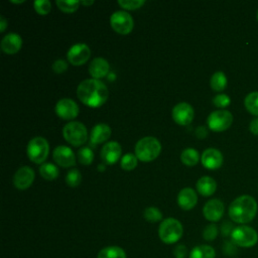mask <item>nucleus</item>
I'll list each match as a JSON object with an SVG mask.
<instances>
[{
  "instance_id": "43",
  "label": "nucleus",
  "mask_w": 258,
  "mask_h": 258,
  "mask_svg": "<svg viewBox=\"0 0 258 258\" xmlns=\"http://www.w3.org/2000/svg\"><path fill=\"white\" fill-rule=\"evenodd\" d=\"M7 23H8L7 19H6L3 15H1V16H0V31H1V32H3V31L5 30V28H6V26H7Z\"/></svg>"
},
{
  "instance_id": "36",
  "label": "nucleus",
  "mask_w": 258,
  "mask_h": 258,
  "mask_svg": "<svg viewBox=\"0 0 258 258\" xmlns=\"http://www.w3.org/2000/svg\"><path fill=\"white\" fill-rule=\"evenodd\" d=\"M145 3L144 0H118V4L126 10H135Z\"/></svg>"
},
{
  "instance_id": "15",
  "label": "nucleus",
  "mask_w": 258,
  "mask_h": 258,
  "mask_svg": "<svg viewBox=\"0 0 258 258\" xmlns=\"http://www.w3.org/2000/svg\"><path fill=\"white\" fill-rule=\"evenodd\" d=\"M53 160L61 167H71L76 164V156L73 150L64 145H59L53 149Z\"/></svg>"
},
{
  "instance_id": "32",
  "label": "nucleus",
  "mask_w": 258,
  "mask_h": 258,
  "mask_svg": "<svg viewBox=\"0 0 258 258\" xmlns=\"http://www.w3.org/2000/svg\"><path fill=\"white\" fill-rule=\"evenodd\" d=\"M78 160L84 164L89 165L94 160V152L90 147H82L78 151Z\"/></svg>"
},
{
  "instance_id": "4",
  "label": "nucleus",
  "mask_w": 258,
  "mask_h": 258,
  "mask_svg": "<svg viewBox=\"0 0 258 258\" xmlns=\"http://www.w3.org/2000/svg\"><path fill=\"white\" fill-rule=\"evenodd\" d=\"M183 227L174 218H166L161 221L158 227V237L164 244H174L182 237Z\"/></svg>"
},
{
  "instance_id": "26",
  "label": "nucleus",
  "mask_w": 258,
  "mask_h": 258,
  "mask_svg": "<svg viewBox=\"0 0 258 258\" xmlns=\"http://www.w3.org/2000/svg\"><path fill=\"white\" fill-rule=\"evenodd\" d=\"M211 88L216 92H221L227 87V77L222 71L213 74L210 80Z\"/></svg>"
},
{
  "instance_id": "47",
  "label": "nucleus",
  "mask_w": 258,
  "mask_h": 258,
  "mask_svg": "<svg viewBox=\"0 0 258 258\" xmlns=\"http://www.w3.org/2000/svg\"><path fill=\"white\" fill-rule=\"evenodd\" d=\"M256 17H257V20H258V11H257V16Z\"/></svg>"
},
{
  "instance_id": "9",
  "label": "nucleus",
  "mask_w": 258,
  "mask_h": 258,
  "mask_svg": "<svg viewBox=\"0 0 258 258\" xmlns=\"http://www.w3.org/2000/svg\"><path fill=\"white\" fill-rule=\"evenodd\" d=\"M110 25L114 31L119 34L125 35L132 31L134 21L132 16L128 12L118 10L112 13L110 17Z\"/></svg>"
},
{
  "instance_id": "23",
  "label": "nucleus",
  "mask_w": 258,
  "mask_h": 258,
  "mask_svg": "<svg viewBox=\"0 0 258 258\" xmlns=\"http://www.w3.org/2000/svg\"><path fill=\"white\" fill-rule=\"evenodd\" d=\"M188 258H216V251L210 245H198L190 250Z\"/></svg>"
},
{
  "instance_id": "35",
  "label": "nucleus",
  "mask_w": 258,
  "mask_h": 258,
  "mask_svg": "<svg viewBox=\"0 0 258 258\" xmlns=\"http://www.w3.org/2000/svg\"><path fill=\"white\" fill-rule=\"evenodd\" d=\"M33 7L38 14L45 15L50 11L51 4L48 0H36L33 2Z\"/></svg>"
},
{
  "instance_id": "41",
  "label": "nucleus",
  "mask_w": 258,
  "mask_h": 258,
  "mask_svg": "<svg viewBox=\"0 0 258 258\" xmlns=\"http://www.w3.org/2000/svg\"><path fill=\"white\" fill-rule=\"evenodd\" d=\"M196 136L200 139H203L205 138L207 135H208V130L205 126H199L197 129H196Z\"/></svg>"
},
{
  "instance_id": "39",
  "label": "nucleus",
  "mask_w": 258,
  "mask_h": 258,
  "mask_svg": "<svg viewBox=\"0 0 258 258\" xmlns=\"http://www.w3.org/2000/svg\"><path fill=\"white\" fill-rule=\"evenodd\" d=\"M68 69V63L63 59H56L52 63V70L55 74H62Z\"/></svg>"
},
{
  "instance_id": "17",
  "label": "nucleus",
  "mask_w": 258,
  "mask_h": 258,
  "mask_svg": "<svg viewBox=\"0 0 258 258\" xmlns=\"http://www.w3.org/2000/svg\"><path fill=\"white\" fill-rule=\"evenodd\" d=\"M122 148L117 141L107 142L101 149V158L107 164H115L121 157Z\"/></svg>"
},
{
  "instance_id": "27",
  "label": "nucleus",
  "mask_w": 258,
  "mask_h": 258,
  "mask_svg": "<svg viewBox=\"0 0 258 258\" xmlns=\"http://www.w3.org/2000/svg\"><path fill=\"white\" fill-rule=\"evenodd\" d=\"M40 175L46 180H53L58 176V168L52 163H42L39 167Z\"/></svg>"
},
{
  "instance_id": "33",
  "label": "nucleus",
  "mask_w": 258,
  "mask_h": 258,
  "mask_svg": "<svg viewBox=\"0 0 258 258\" xmlns=\"http://www.w3.org/2000/svg\"><path fill=\"white\" fill-rule=\"evenodd\" d=\"M82 181V174L78 169H70L66 176V182L71 187L78 186Z\"/></svg>"
},
{
  "instance_id": "11",
  "label": "nucleus",
  "mask_w": 258,
  "mask_h": 258,
  "mask_svg": "<svg viewBox=\"0 0 258 258\" xmlns=\"http://www.w3.org/2000/svg\"><path fill=\"white\" fill-rule=\"evenodd\" d=\"M173 121L181 126L188 125L194 117H195V111L191 105H189L186 102H180L176 104L171 112Z\"/></svg>"
},
{
  "instance_id": "46",
  "label": "nucleus",
  "mask_w": 258,
  "mask_h": 258,
  "mask_svg": "<svg viewBox=\"0 0 258 258\" xmlns=\"http://www.w3.org/2000/svg\"><path fill=\"white\" fill-rule=\"evenodd\" d=\"M99 168H100V170H101V171H102V170H104V169H105V167H104V166H103V165H102V164H100V165H99Z\"/></svg>"
},
{
  "instance_id": "45",
  "label": "nucleus",
  "mask_w": 258,
  "mask_h": 258,
  "mask_svg": "<svg viewBox=\"0 0 258 258\" xmlns=\"http://www.w3.org/2000/svg\"><path fill=\"white\" fill-rule=\"evenodd\" d=\"M24 1L21 0V1H14V0H11V3H15V4H20V3H23Z\"/></svg>"
},
{
  "instance_id": "24",
  "label": "nucleus",
  "mask_w": 258,
  "mask_h": 258,
  "mask_svg": "<svg viewBox=\"0 0 258 258\" xmlns=\"http://www.w3.org/2000/svg\"><path fill=\"white\" fill-rule=\"evenodd\" d=\"M97 258H127V256L123 248L114 245L102 248L99 251Z\"/></svg>"
},
{
  "instance_id": "38",
  "label": "nucleus",
  "mask_w": 258,
  "mask_h": 258,
  "mask_svg": "<svg viewBox=\"0 0 258 258\" xmlns=\"http://www.w3.org/2000/svg\"><path fill=\"white\" fill-rule=\"evenodd\" d=\"M173 256L174 258H185L187 255H189L187 248L183 244H178L173 248Z\"/></svg>"
},
{
  "instance_id": "5",
  "label": "nucleus",
  "mask_w": 258,
  "mask_h": 258,
  "mask_svg": "<svg viewBox=\"0 0 258 258\" xmlns=\"http://www.w3.org/2000/svg\"><path fill=\"white\" fill-rule=\"evenodd\" d=\"M231 242L242 248H251L258 242V234L253 228L241 225L235 227L231 233Z\"/></svg>"
},
{
  "instance_id": "3",
  "label": "nucleus",
  "mask_w": 258,
  "mask_h": 258,
  "mask_svg": "<svg viewBox=\"0 0 258 258\" xmlns=\"http://www.w3.org/2000/svg\"><path fill=\"white\" fill-rule=\"evenodd\" d=\"M134 151L140 161L149 162L159 155L161 152V144L155 137L146 136L137 141Z\"/></svg>"
},
{
  "instance_id": "2",
  "label": "nucleus",
  "mask_w": 258,
  "mask_h": 258,
  "mask_svg": "<svg viewBox=\"0 0 258 258\" xmlns=\"http://www.w3.org/2000/svg\"><path fill=\"white\" fill-rule=\"evenodd\" d=\"M258 210L255 199L249 195L236 198L229 206L230 219L238 224L250 223L256 216Z\"/></svg>"
},
{
  "instance_id": "40",
  "label": "nucleus",
  "mask_w": 258,
  "mask_h": 258,
  "mask_svg": "<svg viewBox=\"0 0 258 258\" xmlns=\"http://www.w3.org/2000/svg\"><path fill=\"white\" fill-rule=\"evenodd\" d=\"M233 230H234L233 224L230 223V222H228V221H225V222L222 224V226H221V232H222V234H223L224 236H228V235L231 236V233H232Z\"/></svg>"
},
{
  "instance_id": "37",
  "label": "nucleus",
  "mask_w": 258,
  "mask_h": 258,
  "mask_svg": "<svg viewBox=\"0 0 258 258\" xmlns=\"http://www.w3.org/2000/svg\"><path fill=\"white\" fill-rule=\"evenodd\" d=\"M213 103L216 107L223 109V108H226L230 105L231 99L226 94H219V95L215 96V98L213 99Z\"/></svg>"
},
{
  "instance_id": "44",
  "label": "nucleus",
  "mask_w": 258,
  "mask_h": 258,
  "mask_svg": "<svg viewBox=\"0 0 258 258\" xmlns=\"http://www.w3.org/2000/svg\"><path fill=\"white\" fill-rule=\"evenodd\" d=\"M80 2H81L82 5H86V6H90V5H92V4L94 3L93 0H90V1H85V0H83V1H80Z\"/></svg>"
},
{
  "instance_id": "1",
  "label": "nucleus",
  "mask_w": 258,
  "mask_h": 258,
  "mask_svg": "<svg viewBox=\"0 0 258 258\" xmlns=\"http://www.w3.org/2000/svg\"><path fill=\"white\" fill-rule=\"evenodd\" d=\"M77 96L84 105L91 108H98L105 104L109 92L102 81L87 79L79 84L77 88Z\"/></svg>"
},
{
  "instance_id": "10",
  "label": "nucleus",
  "mask_w": 258,
  "mask_h": 258,
  "mask_svg": "<svg viewBox=\"0 0 258 258\" xmlns=\"http://www.w3.org/2000/svg\"><path fill=\"white\" fill-rule=\"evenodd\" d=\"M79 106L78 104L70 99V98H63L60 99L55 107H54V112L55 114L64 120H73L79 115Z\"/></svg>"
},
{
  "instance_id": "28",
  "label": "nucleus",
  "mask_w": 258,
  "mask_h": 258,
  "mask_svg": "<svg viewBox=\"0 0 258 258\" xmlns=\"http://www.w3.org/2000/svg\"><path fill=\"white\" fill-rule=\"evenodd\" d=\"M244 105L249 113L258 116V92L249 93L244 99Z\"/></svg>"
},
{
  "instance_id": "8",
  "label": "nucleus",
  "mask_w": 258,
  "mask_h": 258,
  "mask_svg": "<svg viewBox=\"0 0 258 258\" xmlns=\"http://www.w3.org/2000/svg\"><path fill=\"white\" fill-rule=\"evenodd\" d=\"M233 123V115L228 110H217L212 112L207 118L209 129L214 132L227 130Z\"/></svg>"
},
{
  "instance_id": "13",
  "label": "nucleus",
  "mask_w": 258,
  "mask_h": 258,
  "mask_svg": "<svg viewBox=\"0 0 258 258\" xmlns=\"http://www.w3.org/2000/svg\"><path fill=\"white\" fill-rule=\"evenodd\" d=\"M225 212L224 204L219 199H212L208 201L203 208V215L206 220L210 222H218L221 220Z\"/></svg>"
},
{
  "instance_id": "31",
  "label": "nucleus",
  "mask_w": 258,
  "mask_h": 258,
  "mask_svg": "<svg viewBox=\"0 0 258 258\" xmlns=\"http://www.w3.org/2000/svg\"><path fill=\"white\" fill-rule=\"evenodd\" d=\"M143 217L149 223H156L162 220V213L156 207H148L144 210Z\"/></svg>"
},
{
  "instance_id": "25",
  "label": "nucleus",
  "mask_w": 258,
  "mask_h": 258,
  "mask_svg": "<svg viewBox=\"0 0 258 258\" xmlns=\"http://www.w3.org/2000/svg\"><path fill=\"white\" fill-rule=\"evenodd\" d=\"M180 160L184 165L194 166L200 161V154L198 150L194 148H185L180 154Z\"/></svg>"
},
{
  "instance_id": "6",
  "label": "nucleus",
  "mask_w": 258,
  "mask_h": 258,
  "mask_svg": "<svg viewBox=\"0 0 258 258\" xmlns=\"http://www.w3.org/2000/svg\"><path fill=\"white\" fill-rule=\"evenodd\" d=\"M62 136L68 143L74 146H80L87 141L88 131L83 123L71 121L63 126Z\"/></svg>"
},
{
  "instance_id": "21",
  "label": "nucleus",
  "mask_w": 258,
  "mask_h": 258,
  "mask_svg": "<svg viewBox=\"0 0 258 258\" xmlns=\"http://www.w3.org/2000/svg\"><path fill=\"white\" fill-rule=\"evenodd\" d=\"M111 128L105 123L95 125L90 133V140L93 144H99L105 142L111 136Z\"/></svg>"
},
{
  "instance_id": "20",
  "label": "nucleus",
  "mask_w": 258,
  "mask_h": 258,
  "mask_svg": "<svg viewBox=\"0 0 258 258\" xmlns=\"http://www.w3.org/2000/svg\"><path fill=\"white\" fill-rule=\"evenodd\" d=\"M109 62L103 57H95L89 64V73L93 79L99 80L109 74Z\"/></svg>"
},
{
  "instance_id": "14",
  "label": "nucleus",
  "mask_w": 258,
  "mask_h": 258,
  "mask_svg": "<svg viewBox=\"0 0 258 258\" xmlns=\"http://www.w3.org/2000/svg\"><path fill=\"white\" fill-rule=\"evenodd\" d=\"M34 177V170L30 166H21L13 176V184L18 189H26L32 184Z\"/></svg>"
},
{
  "instance_id": "16",
  "label": "nucleus",
  "mask_w": 258,
  "mask_h": 258,
  "mask_svg": "<svg viewBox=\"0 0 258 258\" xmlns=\"http://www.w3.org/2000/svg\"><path fill=\"white\" fill-rule=\"evenodd\" d=\"M223 160L224 158L222 152L216 148L206 149L201 157V161L204 167L211 170H215L221 167L223 164Z\"/></svg>"
},
{
  "instance_id": "42",
  "label": "nucleus",
  "mask_w": 258,
  "mask_h": 258,
  "mask_svg": "<svg viewBox=\"0 0 258 258\" xmlns=\"http://www.w3.org/2000/svg\"><path fill=\"white\" fill-rule=\"evenodd\" d=\"M249 129L252 134L258 135V118H254L251 120L249 124Z\"/></svg>"
},
{
  "instance_id": "19",
  "label": "nucleus",
  "mask_w": 258,
  "mask_h": 258,
  "mask_svg": "<svg viewBox=\"0 0 258 258\" xmlns=\"http://www.w3.org/2000/svg\"><path fill=\"white\" fill-rule=\"evenodd\" d=\"M176 201L180 209L189 211L196 207L198 203V196L191 187H184L178 192Z\"/></svg>"
},
{
  "instance_id": "7",
  "label": "nucleus",
  "mask_w": 258,
  "mask_h": 258,
  "mask_svg": "<svg viewBox=\"0 0 258 258\" xmlns=\"http://www.w3.org/2000/svg\"><path fill=\"white\" fill-rule=\"evenodd\" d=\"M27 155L28 158L37 164L43 163L48 156L49 144L47 140L41 136L32 138L27 144Z\"/></svg>"
},
{
  "instance_id": "18",
  "label": "nucleus",
  "mask_w": 258,
  "mask_h": 258,
  "mask_svg": "<svg viewBox=\"0 0 258 258\" xmlns=\"http://www.w3.org/2000/svg\"><path fill=\"white\" fill-rule=\"evenodd\" d=\"M0 45L3 52L7 54H14L20 50L22 46V38L19 34L11 32L2 38Z\"/></svg>"
},
{
  "instance_id": "12",
  "label": "nucleus",
  "mask_w": 258,
  "mask_h": 258,
  "mask_svg": "<svg viewBox=\"0 0 258 258\" xmlns=\"http://www.w3.org/2000/svg\"><path fill=\"white\" fill-rule=\"evenodd\" d=\"M90 55V47L85 43H76L72 45L67 53L68 60L74 66H82L86 63Z\"/></svg>"
},
{
  "instance_id": "29",
  "label": "nucleus",
  "mask_w": 258,
  "mask_h": 258,
  "mask_svg": "<svg viewBox=\"0 0 258 258\" xmlns=\"http://www.w3.org/2000/svg\"><path fill=\"white\" fill-rule=\"evenodd\" d=\"M55 4L62 12L73 13L79 8L81 2L77 0H56Z\"/></svg>"
},
{
  "instance_id": "22",
  "label": "nucleus",
  "mask_w": 258,
  "mask_h": 258,
  "mask_svg": "<svg viewBox=\"0 0 258 258\" xmlns=\"http://www.w3.org/2000/svg\"><path fill=\"white\" fill-rule=\"evenodd\" d=\"M197 190L204 197L212 196L217 189V182L216 180L208 175L202 176L197 181Z\"/></svg>"
},
{
  "instance_id": "30",
  "label": "nucleus",
  "mask_w": 258,
  "mask_h": 258,
  "mask_svg": "<svg viewBox=\"0 0 258 258\" xmlns=\"http://www.w3.org/2000/svg\"><path fill=\"white\" fill-rule=\"evenodd\" d=\"M137 156L133 153H126L122 156L120 161V166L124 170H133L137 166Z\"/></svg>"
},
{
  "instance_id": "34",
  "label": "nucleus",
  "mask_w": 258,
  "mask_h": 258,
  "mask_svg": "<svg viewBox=\"0 0 258 258\" xmlns=\"http://www.w3.org/2000/svg\"><path fill=\"white\" fill-rule=\"evenodd\" d=\"M218 234H219V229H218L217 225L212 223L205 227V229L203 231V238L209 242L214 241L217 238Z\"/></svg>"
}]
</instances>
